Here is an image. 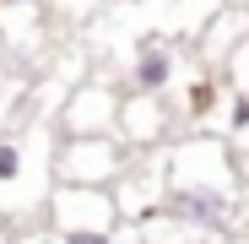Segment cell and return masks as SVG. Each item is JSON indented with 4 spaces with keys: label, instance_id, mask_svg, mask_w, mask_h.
I'll return each mask as SVG.
<instances>
[{
    "label": "cell",
    "instance_id": "cell-1",
    "mask_svg": "<svg viewBox=\"0 0 249 244\" xmlns=\"http://www.w3.org/2000/svg\"><path fill=\"white\" fill-rule=\"evenodd\" d=\"M162 212L184 223L200 244H228L238 223L249 217L244 206V157L228 136H190L168 152V190Z\"/></svg>",
    "mask_w": 249,
    "mask_h": 244
},
{
    "label": "cell",
    "instance_id": "cell-2",
    "mask_svg": "<svg viewBox=\"0 0 249 244\" xmlns=\"http://www.w3.org/2000/svg\"><path fill=\"white\" fill-rule=\"evenodd\" d=\"M136 152L124 147L119 136H65L54 147V185H92L108 190L130 174Z\"/></svg>",
    "mask_w": 249,
    "mask_h": 244
},
{
    "label": "cell",
    "instance_id": "cell-3",
    "mask_svg": "<svg viewBox=\"0 0 249 244\" xmlns=\"http://www.w3.org/2000/svg\"><path fill=\"white\" fill-rule=\"evenodd\" d=\"M184 76V49L168 33H136V44L124 49V93L136 98H162Z\"/></svg>",
    "mask_w": 249,
    "mask_h": 244
},
{
    "label": "cell",
    "instance_id": "cell-4",
    "mask_svg": "<svg viewBox=\"0 0 249 244\" xmlns=\"http://www.w3.org/2000/svg\"><path fill=\"white\" fill-rule=\"evenodd\" d=\"M44 223L54 233H114L124 217H119V201L108 190H92V185H54L49 190V206H44Z\"/></svg>",
    "mask_w": 249,
    "mask_h": 244
},
{
    "label": "cell",
    "instance_id": "cell-5",
    "mask_svg": "<svg viewBox=\"0 0 249 244\" xmlns=\"http://www.w3.org/2000/svg\"><path fill=\"white\" fill-rule=\"evenodd\" d=\"M119 109H124V93L103 76H87L76 81L65 109H60V131L65 136H119Z\"/></svg>",
    "mask_w": 249,
    "mask_h": 244
},
{
    "label": "cell",
    "instance_id": "cell-6",
    "mask_svg": "<svg viewBox=\"0 0 249 244\" xmlns=\"http://www.w3.org/2000/svg\"><path fill=\"white\" fill-rule=\"evenodd\" d=\"M168 125H174V114H168V103H162V98H136V93H124L119 141L130 147L136 157H141V152H157L162 136H168Z\"/></svg>",
    "mask_w": 249,
    "mask_h": 244
},
{
    "label": "cell",
    "instance_id": "cell-7",
    "mask_svg": "<svg viewBox=\"0 0 249 244\" xmlns=\"http://www.w3.org/2000/svg\"><path fill=\"white\" fill-rule=\"evenodd\" d=\"M27 157H33V147H27V136H17V131H6L0 136V212H22V185H27Z\"/></svg>",
    "mask_w": 249,
    "mask_h": 244
},
{
    "label": "cell",
    "instance_id": "cell-8",
    "mask_svg": "<svg viewBox=\"0 0 249 244\" xmlns=\"http://www.w3.org/2000/svg\"><path fill=\"white\" fill-rule=\"evenodd\" d=\"M222 87H228L233 98H249V44H244L228 65H222Z\"/></svg>",
    "mask_w": 249,
    "mask_h": 244
},
{
    "label": "cell",
    "instance_id": "cell-9",
    "mask_svg": "<svg viewBox=\"0 0 249 244\" xmlns=\"http://www.w3.org/2000/svg\"><path fill=\"white\" fill-rule=\"evenodd\" d=\"M49 11L65 17V22H87V17L98 11V0H49Z\"/></svg>",
    "mask_w": 249,
    "mask_h": 244
},
{
    "label": "cell",
    "instance_id": "cell-10",
    "mask_svg": "<svg viewBox=\"0 0 249 244\" xmlns=\"http://www.w3.org/2000/svg\"><path fill=\"white\" fill-rule=\"evenodd\" d=\"M17 98H22V87H6L0 81V136H6V119L17 114Z\"/></svg>",
    "mask_w": 249,
    "mask_h": 244
},
{
    "label": "cell",
    "instance_id": "cell-11",
    "mask_svg": "<svg viewBox=\"0 0 249 244\" xmlns=\"http://www.w3.org/2000/svg\"><path fill=\"white\" fill-rule=\"evenodd\" d=\"M60 244H119V228L114 233H60Z\"/></svg>",
    "mask_w": 249,
    "mask_h": 244
},
{
    "label": "cell",
    "instance_id": "cell-12",
    "mask_svg": "<svg viewBox=\"0 0 249 244\" xmlns=\"http://www.w3.org/2000/svg\"><path fill=\"white\" fill-rule=\"evenodd\" d=\"M17 244H60V239H49V233H38V228H33V233H17Z\"/></svg>",
    "mask_w": 249,
    "mask_h": 244
},
{
    "label": "cell",
    "instance_id": "cell-13",
    "mask_svg": "<svg viewBox=\"0 0 249 244\" xmlns=\"http://www.w3.org/2000/svg\"><path fill=\"white\" fill-rule=\"evenodd\" d=\"M0 244H17V239H11V233H6V212H0Z\"/></svg>",
    "mask_w": 249,
    "mask_h": 244
},
{
    "label": "cell",
    "instance_id": "cell-14",
    "mask_svg": "<svg viewBox=\"0 0 249 244\" xmlns=\"http://www.w3.org/2000/svg\"><path fill=\"white\" fill-rule=\"evenodd\" d=\"M244 206H249V157H244Z\"/></svg>",
    "mask_w": 249,
    "mask_h": 244
},
{
    "label": "cell",
    "instance_id": "cell-15",
    "mask_svg": "<svg viewBox=\"0 0 249 244\" xmlns=\"http://www.w3.org/2000/svg\"><path fill=\"white\" fill-rule=\"evenodd\" d=\"M222 6H238V11H249V0H222Z\"/></svg>",
    "mask_w": 249,
    "mask_h": 244
}]
</instances>
